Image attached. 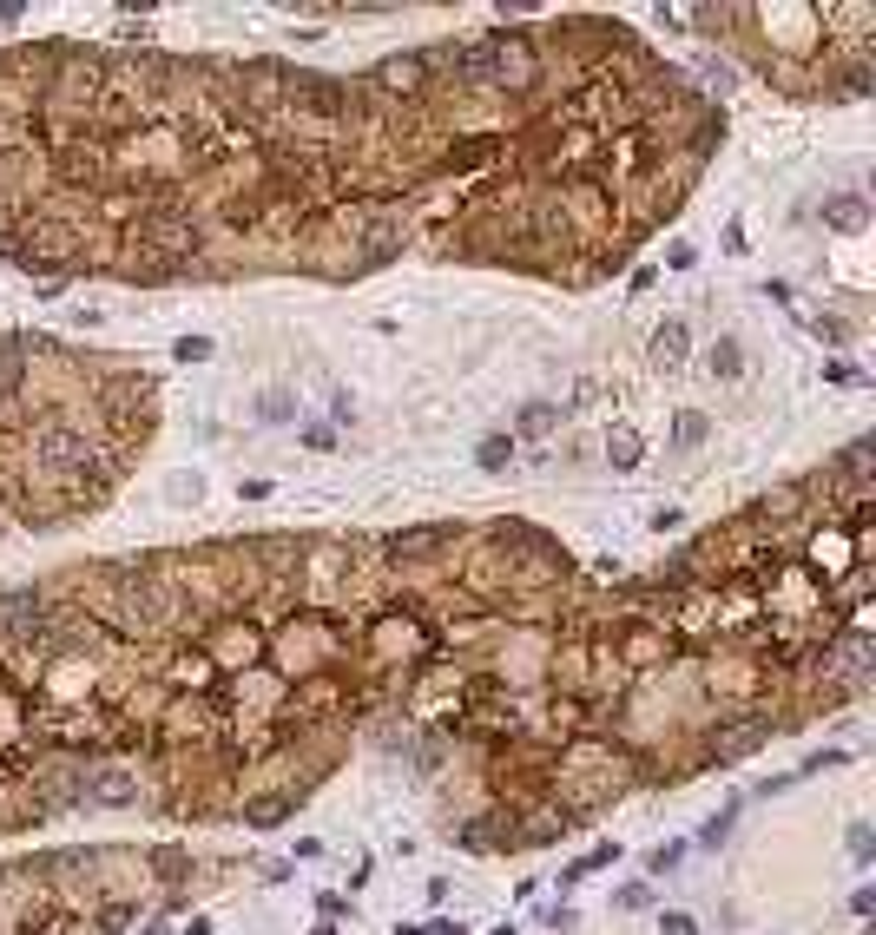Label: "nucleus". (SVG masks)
<instances>
[{
  "label": "nucleus",
  "mask_w": 876,
  "mask_h": 935,
  "mask_svg": "<svg viewBox=\"0 0 876 935\" xmlns=\"http://www.w3.org/2000/svg\"><path fill=\"white\" fill-rule=\"evenodd\" d=\"M0 659L99 810L271 830L363 738L475 856L653 791L659 646L620 560L527 521L224 534L0 593Z\"/></svg>",
  "instance_id": "obj_1"
},
{
  "label": "nucleus",
  "mask_w": 876,
  "mask_h": 935,
  "mask_svg": "<svg viewBox=\"0 0 876 935\" xmlns=\"http://www.w3.org/2000/svg\"><path fill=\"white\" fill-rule=\"evenodd\" d=\"M718 145V99L600 14L448 33L363 73L27 40L0 53V264L185 290L435 257L593 290Z\"/></svg>",
  "instance_id": "obj_2"
},
{
  "label": "nucleus",
  "mask_w": 876,
  "mask_h": 935,
  "mask_svg": "<svg viewBox=\"0 0 876 935\" xmlns=\"http://www.w3.org/2000/svg\"><path fill=\"white\" fill-rule=\"evenodd\" d=\"M159 402L119 349L0 330V540L93 521L152 448Z\"/></svg>",
  "instance_id": "obj_3"
},
{
  "label": "nucleus",
  "mask_w": 876,
  "mask_h": 935,
  "mask_svg": "<svg viewBox=\"0 0 876 935\" xmlns=\"http://www.w3.org/2000/svg\"><path fill=\"white\" fill-rule=\"evenodd\" d=\"M685 27L712 33L718 47L745 60L784 99H863L876 80V7H817V0H778V7H692Z\"/></svg>",
  "instance_id": "obj_4"
},
{
  "label": "nucleus",
  "mask_w": 876,
  "mask_h": 935,
  "mask_svg": "<svg viewBox=\"0 0 876 935\" xmlns=\"http://www.w3.org/2000/svg\"><path fill=\"white\" fill-rule=\"evenodd\" d=\"M653 356H659L666 369H679L685 356H692V330H685V317H666V323L653 330Z\"/></svg>",
  "instance_id": "obj_5"
},
{
  "label": "nucleus",
  "mask_w": 876,
  "mask_h": 935,
  "mask_svg": "<svg viewBox=\"0 0 876 935\" xmlns=\"http://www.w3.org/2000/svg\"><path fill=\"white\" fill-rule=\"evenodd\" d=\"M824 224H830V231H863V224H870V205H863L857 191H844V198H824Z\"/></svg>",
  "instance_id": "obj_6"
},
{
  "label": "nucleus",
  "mask_w": 876,
  "mask_h": 935,
  "mask_svg": "<svg viewBox=\"0 0 876 935\" xmlns=\"http://www.w3.org/2000/svg\"><path fill=\"white\" fill-rule=\"evenodd\" d=\"M705 369H712V376H725V382H732L738 369H745V349H738V336H718V343L705 349Z\"/></svg>",
  "instance_id": "obj_7"
},
{
  "label": "nucleus",
  "mask_w": 876,
  "mask_h": 935,
  "mask_svg": "<svg viewBox=\"0 0 876 935\" xmlns=\"http://www.w3.org/2000/svg\"><path fill=\"white\" fill-rule=\"evenodd\" d=\"M606 455H613V468H639V455H646L639 428H613V435H606Z\"/></svg>",
  "instance_id": "obj_8"
},
{
  "label": "nucleus",
  "mask_w": 876,
  "mask_h": 935,
  "mask_svg": "<svg viewBox=\"0 0 876 935\" xmlns=\"http://www.w3.org/2000/svg\"><path fill=\"white\" fill-rule=\"evenodd\" d=\"M705 435H712V422H705L699 409H679V415H672V448H699Z\"/></svg>",
  "instance_id": "obj_9"
},
{
  "label": "nucleus",
  "mask_w": 876,
  "mask_h": 935,
  "mask_svg": "<svg viewBox=\"0 0 876 935\" xmlns=\"http://www.w3.org/2000/svg\"><path fill=\"white\" fill-rule=\"evenodd\" d=\"M475 461H481V468H488V475H501V468H508V461H514V435H488V442L475 448Z\"/></svg>",
  "instance_id": "obj_10"
},
{
  "label": "nucleus",
  "mask_w": 876,
  "mask_h": 935,
  "mask_svg": "<svg viewBox=\"0 0 876 935\" xmlns=\"http://www.w3.org/2000/svg\"><path fill=\"white\" fill-rule=\"evenodd\" d=\"M560 422V409H547V402H534V409H521V435H547V428Z\"/></svg>",
  "instance_id": "obj_11"
},
{
  "label": "nucleus",
  "mask_w": 876,
  "mask_h": 935,
  "mask_svg": "<svg viewBox=\"0 0 876 935\" xmlns=\"http://www.w3.org/2000/svg\"><path fill=\"white\" fill-rule=\"evenodd\" d=\"M172 356H178V363H205V356H211V336H178Z\"/></svg>",
  "instance_id": "obj_12"
},
{
  "label": "nucleus",
  "mask_w": 876,
  "mask_h": 935,
  "mask_svg": "<svg viewBox=\"0 0 876 935\" xmlns=\"http://www.w3.org/2000/svg\"><path fill=\"white\" fill-rule=\"evenodd\" d=\"M679 856H685V843H659V850L646 856V870H653V876H666V870H679Z\"/></svg>",
  "instance_id": "obj_13"
},
{
  "label": "nucleus",
  "mask_w": 876,
  "mask_h": 935,
  "mask_svg": "<svg viewBox=\"0 0 876 935\" xmlns=\"http://www.w3.org/2000/svg\"><path fill=\"white\" fill-rule=\"evenodd\" d=\"M732 824H738V797H732V804H725V810H718L712 824H705V843H712V850H718V843H725V830H732Z\"/></svg>",
  "instance_id": "obj_14"
},
{
  "label": "nucleus",
  "mask_w": 876,
  "mask_h": 935,
  "mask_svg": "<svg viewBox=\"0 0 876 935\" xmlns=\"http://www.w3.org/2000/svg\"><path fill=\"white\" fill-rule=\"evenodd\" d=\"M659 935H699V922L685 916V909H672V916H659Z\"/></svg>",
  "instance_id": "obj_15"
},
{
  "label": "nucleus",
  "mask_w": 876,
  "mask_h": 935,
  "mask_svg": "<svg viewBox=\"0 0 876 935\" xmlns=\"http://www.w3.org/2000/svg\"><path fill=\"white\" fill-rule=\"evenodd\" d=\"M646 903H653V889H646V883H626L620 889V909H646Z\"/></svg>",
  "instance_id": "obj_16"
},
{
  "label": "nucleus",
  "mask_w": 876,
  "mask_h": 935,
  "mask_svg": "<svg viewBox=\"0 0 876 935\" xmlns=\"http://www.w3.org/2000/svg\"><path fill=\"white\" fill-rule=\"evenodd\" d=\"M666 264L672 270H692V264H699V251H692V244H666Z\"/></svg>",
  "instance_id": "obj_17"
},
{
  "label": "nucleus",
  "mask_w": 876,
  "mask_h": 935,
  "mask_svg": "<svg viewBox=\"0 0 876 935\" xmlns=\"http://www.w3.org/2000/svg\"><path fill=\"white\" fill-rule=\"evenodd\" d=\"M646 527H653V534H672V527H679V508H659V514H653V521H646Z\"/></svg>",
  "instance_id": "obj_18"
},
{
  "label": "nucleus",
  "mask_w": 876,
  "mask_h": 935,
  "mask_svg": "<svg viewBox=\"0 0 876 935\" xmlns=\"http://www.w3.org/2000/svg\"><path fill=\"white\" fill-rule=\"evenodd\" d=\"M310 935H343V929H336V922H330V916H323V922H317V929H310Z\"/></svg>",
  "instance_id": "obj_19"
}]
</instances>
